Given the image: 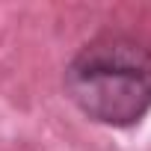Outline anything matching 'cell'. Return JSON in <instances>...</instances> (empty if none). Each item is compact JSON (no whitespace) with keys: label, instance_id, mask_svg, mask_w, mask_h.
<instances>
[{"label":"cell","instance_id":"1","mask_svg":"<svg viewBox=\"0 0 151 151\" xmlns=\"http://www.w3.org/2000/svg\"><path fill=\"white\" fill-rule=\"evenodd\" d=\"M65 89L92 122L133 124L151 110V53L122 36L95 39L71 59Z\"/></svg>","mask_w":151,"mask_h":151}]
</instances>
